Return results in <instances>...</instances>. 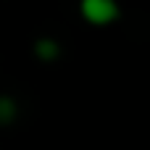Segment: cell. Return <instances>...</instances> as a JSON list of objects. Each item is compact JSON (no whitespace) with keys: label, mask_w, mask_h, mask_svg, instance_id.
<instances>
[{"label":"cell","mask_w":150,"mask_h":150,"mask_svg":"<svg viewBox=\"0 0 150 150\" xmlns=\"http://www.w3.org/2000/svg\"><path fill=\"white\" fill-rule=\"evenodd\" d=\"M18 116V105L11 95H0V127H8Z\"/></svg>","instance_id":"3"},{"label":"cell","mask_w":150,"mask_h":150,"mask_svg":"<svg viewBox=\"0 0 150 150\" xmlns=\"http://www.w3.org/2000/svg\"><path fill=\"white\" fill-rule=\"evenodd\" d=\"M79 13L92 26H108L121 16L116 0H79Z\"/></svg>","instance_id":"1"},{"label":"cell","mask_w":150,"mask_h":150,"mask_svg":"<svg viewBox=\"0 0 150 150\" xmlns=\"http://www.w3.org/2000/svg\"><path fill=\"white\" fill-rule=\"evenodd\" d=\"M34 55H37L40 61H45V63L55 61V58L61 55L58 40H53V37H40V40H34Z\"/></svg>","instance_id":"2"}]
</instances>
